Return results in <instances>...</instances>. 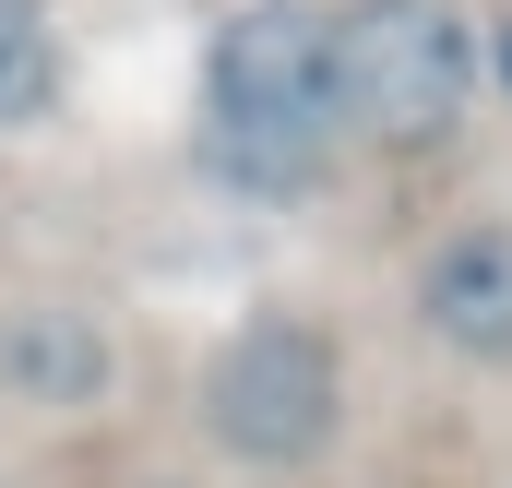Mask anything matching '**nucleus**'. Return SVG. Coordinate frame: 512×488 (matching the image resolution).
<instances>
[{"mask_svg":"<svg viewBox=\"0 0 512 488\" xmlns=\"http://www.w3.org/2000/svg\"><path fill=\"white\" fill-rule=\"evenodd\" d=\"M60 96V12L48 0H0V131L48 120Z\"/></svg>","mask_w":512,"mask_h":488,"instance_id":"6","label":"nucleus"},{"mask_svg":"<svg viewBox=\"0 0 512 488\" xmlns=\"http://www.w3.org/2000/svg\"><path fill=\"white\" fill-rule=\"evenodd\" d=\"M417 334L465 369H512V227L477 215V227H441L417 250V286H405Z\"/></svg>","mask_w":512,"mask_h":488,"instance_id":"4","label":"nucleus"},{"mask_svg":"<svg viewBox=\"0 0 512 488\" xmlns=\"http://www.w3.org/2000/svg\"><path fill=\"white\" fill-rule=\"evenodd\" d=\"M191 143L203 179L239 203H310L346 155L334 108V12L322 0H239L203 36V84H191Z\"/></svg>","mask_w":512,"mask_h":488,"instance_id":"1","label":"nucleus"},{"mask_svg":"<svg viewBox=\"0 0 512 488\" xmlns=\"http://www.w3.org/2000/svg\"><path fill=\"white\" fill-rule=\"evenodd\" d=\"M155 488H191V477H155Z\"/></svg>","mask_w":512,"mask_h":488,"instance_id":"8","label":"nucleus"},{"mask_svg":"<svg viewBox=\"0 0 512 488\" xmlns=\"http://www.w3.org/2000/svg\"><path fill=\"white\" fill-rule=\"evenodd\" d=\"M108 381H120V346H108L96 310H72V298H24V310H0V393H12V405L84 417Z\"/></svg>","mask_w":512,"mask_h":488,"instance_id":"5","label":"nucleus"},{"mask_svg":"<svg viewBox=\"0 0 512 488\" xmlns=\"http://www.w3.org/2000/svg\"><path fill=\"white\" fill-rule=\"evenodd\" d=\"M501 72H512V36H501Z\"/></svg>","mask_w":512,"mask_h":488,"instance_id":"7","label":"nucleus"},{"mask_svg":"<svg viewBox=\"0 0 512 488\" xmlns=\"http://www.w3.org/2000/svg\"><path fill=\"white\" fill-rule=\"evenodd\" d=\"M489 84V36L465 24V0H346L334 12V108L358 155H429L453 143Z\"/></svg>","mask_w":512,"mask_h":488,"instance_id":"3","label":"nucleus"},{"mask_svg":"<svg viewBox=\"0 0 512 488\" xmlns=\"http://www.w3.org/2000/svg\"><path fill=\"white\" fill-rule=\"evenodd\" d=\"M346 405H358L346 346H334V322H310V310H239V322L215 334L203 381H191V417H203V441H215L239 477H310V465L346 441Z\"/></svg>","mask_w":512,"mask_h":488,"instance_id":"2","label":"nucleus"}]
</instances>
